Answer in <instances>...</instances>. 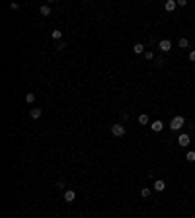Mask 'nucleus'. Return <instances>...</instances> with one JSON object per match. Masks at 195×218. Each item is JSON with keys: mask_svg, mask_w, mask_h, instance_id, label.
<instances>
[{"mask_svg": "<svg viewBox=\"0 0 195 218\" xmlns=\"http://www.w3.org/2000/svg\"><path fill=\"white\" fill-rule=\"evenodd\" d=\"M74 197H76L74 191H70V189L65 191V201H67V202H72V201H74Z\"/></svg>", "mask_w": 195, "mask_h": 218, "instance_id": "obj_7", "label": "nucleus"}, {"mask_svg": "<svg viewBox=\"0 0 195 218\" xmlns=\"http://www.w3.org/2000/svg\"><path fill=\"white\" fill-rule=\"evenodd\" d=\"M51 37H53V39H57V41H61V37H62V31L55 29V31H51Z\"/></svg>", "mask_w": 195, "mask_h": 218, "instance_id": "obj_12", "label": "nucleus"}, {"mask_svg": "<svg viewBox=\"0 0 195 218\" xmlns=\"http://www.w3.org/2000/svg\"><path fill=\"white\" fill-rule=\"evenodd\" d=\"M193 45H195V43H193Z\"/></svg>", "mask_w": 195, "mask_h": 218, "instance_id": "obj_23", "label": "nucleus"}, {"mask_svg": "<svg viewBox=\"0 0 195 218\" xmlns=\"http://www.w3.org/2000/svg\"><path fill=\"white\" fill-rule=\"evenodd\" d=\"M41 109H39V107H35V109H31V119H39V117H41Z\"/></svg>", "mask_w": 195, "mask_h": 218, "instance_id": "obj_11", "label": "nucleus"}, {"mask_svg": "<svg viewBox=\"0 0 195 218\" xmlns=\"http://www.w3.org/2000/svg\"><path fill=\"white\" fill-rule=\"evenodd\" d=\"M166 189V183H164V181L162 179H158L156 183H154V191H158V193H162V191Z\"/></svg>", "mask_w": 195, "mask_h": 218, "instance_id": "obj_5", "label": "nucleus"}, {"mask_svg": "<svg viewBox=\"0 0 195 218\" xmlns=\"http://www.w3.org/2000/svg\"><path fill=\"white\" fill-rule=\"evenodd\" d=\"M145 58H146V61H152V58H154L152 51H145Z\"/></svg>", "mask_w": 195, "mask_h": 218, "instance_id": "obj_18", "label": "nucleus"}, {"mask_svg": "<svg viewBox=\"0 0 195 218\" xmlns=\"http://www.w3.org/2000/svg\"><path fill=\"white\" fill-rule=\"evenodd\" d=\"M178 6H187V0H178Z\"/></svg>", "mask_w": 195, "mask_h": 218, "instance_id": "obj_21", "label": "nucleus"}, {"mask_svg": "<svg viewBox=\"0 0 195 218\" xmlns=\"http://www.w3.org/2000/svg\"><path fill=\"white\" fill-rule=\"evenodd\" d=\"M133 53H135V55H141V53H145V45H141V43H137V45L133 47Z\"/></svg>", "mask_w": 195, "mask_h": 218, "instance_id": "obj_10", "label": "nucleus"}, {"mask_svg": "<svg viewBox=\"0 0 195 218\" xmlns=\"http://www.w3.org/2000/svg\"><path fill=\"white\" fill-rule=\"evenodd\" d=\"M150 127H152V131H154V132H160L162 129H164V123H162V121H154V123L150 125Z\"/></svg>", "mask_w": 195, "mask_h": 218, "instance_id": "obj_8", "label": "nucleus"}, {"mask_svg": "<svg viewBox=\"0 0 195 218\" xmlns=\"http://www.w3.org/2000/svg\"><path fill=\"white\" fill-rule=\"evenodd\" d=\"M176 6H178V2H174V0H168L166 4H164V8H166V12H174Z\"/></svg>", "mask_w": 195, "mask_h": 218, "instance_id": "obj_6", "label": "nucleus"}, {"mask_svg": "<svg viewBox=\"0 0 195 218\" xmlns=\"http://www.w3.org/2000/svg\"><path fill=\"white\" fill-rule=\"evenodd\" d=\"M185 160L187 162H195V152H187L185 154Z\"/></svg>", "mask_w": 195, "mask_h": 218, "instance_id": "obj_15", "label": "nucleus"}, {"mask_svg": "<svg viewBox=\"0 0 195 218\" xmlns=\"http://www.w3.org/2000/svg\"><path fill=\"white\" fill-rule=\"evenodd\" d=\"M67 49V43L65 41H59V45H57V51H65Z\"/></svg>", "mask_w": 195, "mask_h": 218, "instance_id": "obj_17", "label": "nucleus"}, {"mask_svg": "<svg viewBox=\"0 0 195 218\" xmlns=\"http://www.w3.org/2000/svg\"><path fill=\"white\" fill-rule=\"evenodd\" d=\"M189 61L195 62V51H191V53H189Z\"/></svg>", "mask_w": 195, "mask_h": 218, "instance_id": "obj_20", "label": "nucleus"}, {"mask_svg": "<svg viewBox=\"0 0 195 218\" xmlns=\"http://www.w3.org/2000/svg\"><path fill=\"white\" fill-rule=\"evenodd\" d=\"M80 218H88V216H80Z\"/></svg>", "mask_w": 195, "mask_h": 218, "instance_id": "obj_22", "label": "nucleus"}, {"mask_svg": "<svg viewBox=\"0 0 195 218\" xmlns=\"http://www.w3.org/2000/svg\"><path fill=\"white\" fill-rule=\"evenodd\" d=\"M183 123H185V119H183L182 115H178V117H174V119H172L170 129H172V131H179V129L183 127Z\"/></svg>", "mask_w": 195, "mask_h": 218, "instance_id": "obj_1", "label": "nucleus"}, {"mask_svg": "<svg viewBox=\"0 0 195 218\" xmlns=\"http://www.w3.org/2000/svg\"><path fill=\"white\" fill-rule=\"evenodd\" d=\"M39 14H41V16H51V6L49 4H43L41 8H39Z\"/></svg>", "mask_w": 195, "mask_h": 218, "instance_id": "obj_9", "label": "nucleus"}, {"mask_svg": "<svg viewBox=\"0 0 195 218\" xmlns=\"http://www.w3.org/2000/svg\"><path fill=\"white\" fill-rule=\"evenodd\" d=\"M111 134H113V136H125V127H123L121 123L111 125Z\"/></svg>", "mask_w": 195, "mask_h": 218, "instance_id": "obj_2", "label": "nucleus"}, {"mask_svg": "<svg viewBox=\"0 0 195 218\" xmlns=\"http://www.w3.org/2000/svg\"><path fill=\"white\" fill-rule=\"evenodd\" d=\"M187 45H189V43H187V39H183V37L179 39V47H182V49H185Z\"/></svg>", "mask_w": 195, "mask_h": 218, "instance_id": "obj_19", "label": "nucleus"}, {"mask_svg": "<svg viewBox=\"0 0 195 218\" xmlns=\"http://www.w3.org/2000/svg\"><path fill=\"white\" fill-rule=\"evenodd\" d=\"M189 142H191V138H189V134H185V132L178 136V144H179V146H182V148H185V146H189Z\"/></svg>", "mask_w": 195, "mask_h": 218, "instance_id": "obj_3", "label": "nucleus"}, {"mask_svg": "<svg viewBox=\"0 0 195 218\" xmlns=\"http://www.w3.org/2000/svg\"><path fill=\"white\" fill-rule=\"evenodd\" d=\"M25 101H27V103H33L35 101V94H25Z\"/></svg>", "mask_w": 195, "mask_h": 218, "instance_id": "obj_14", "label": "nucleus"}, {"mask_svg": "<svg viewBox=\"0 0 195 218\" xmlns=\"http://www.w3.org/2000/svg\"><path fill=\"white\" fill-rule=\"evenodd\" d=\"M141 195H142V197H148V195H150V189H148V187H142V189H141Z\"/></svg>", "mask_w": 195, "mask_h": 218, "instance_id": "obj_16", "label": "nucleus"}, {"mask_svg": "<svg viewBox=\"0 0 195 218\" xmlns=\"http://www.w3.org/2000/svg\"><path fill=\"white\" fill-rule=\"evenodd\" d=\"M158 47H160L162 53H168V51L172 49V41H170V39H162V41L158 43Z\"/></svg>", "mask_w": 195, "mask_h": 218, "instance_id": "obj_4", "label": "nucleus"}, {"mask_svg": "<svg viewBox=\"0 0 195 218\" xmlns=\"http://www.w3.org/2000/svg\"><path fill=\"white\" fill-rule=\"evenodd\" d=\"M139 123H141V125H148V115H145V113H142V115L139 117Z\"/></svg>", "mask_w": 195, "mask_h": 218, "instance_id": "obj_13", "label": "nucleus"}]
</instances>
